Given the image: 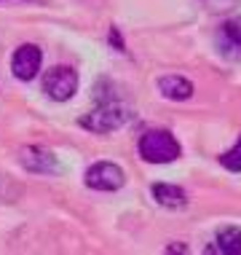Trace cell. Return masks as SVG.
<instances>
[{"label":"cell","mask_w":241,"mask_h":255,"mask_svg":"<svg viewBox=\"0 0 241 255\" xmlns=\"http://www.w3.org/2000/svg\"><path fill=\"white\" fill-rule=\"evenodd\" d=\"M140 156L148 164H171L182 156V145L169 129H150L140 137Z\"/></svg>","instance_id":"1"},{"label":"cell","mask_w":241,"mask_h":255,"mask_svg":"<svg viewBox=\"0 0 241 255\" xmlns=\"http://www.w3.org/2000/svg\"><path fill=\"white\" fill-rule=\"evenodd\" d=\"M129 108L123 105H115V102H107V105L96 108L94 113H88L83 121V129L88 132H96V134H107V132H115V129H121L123 124L129 121Z\"/></svg>","instance_id":"2"},{"label":"cell","mask_w":241,"mask_h":255,"mask_svg":"<svg viewBox=\"0 0 241 255\" xmlns=\"http://www.w3.org/2000/svg\"><path fill=\"white\" fill-rule=\"evenodd\" d=\"M43 92L57 102L70 100L73 94L78 92V73H75V67H67V65L51 67V70L43 75Z\"/></svg>","instance_id":"3"},{"label":"cell","mask_w":241,"mask_h":255,"mask_svg":"<svg viewBox=\"0 0 241 255\" xmlns=\"http://www.w3.org/2000/svg\"><path fill=\"white\" fill-rule=\"evenodd\" d=\"M83 180H86L88 188L110 194V191L123 188V183H126V175H123V169L118 167V164H113V161H96V164H91V167L86 169Z\"/></svg>","instance_id":"4"},{"label":"cell","mask_w":241,"mask_h":255,"mask_svg":"<svg viewBox=\"0 0 241 255\" xmlns=\"http://www.w3.org/2000/svg\"><path fill=\"white\" fill-rule=\"evenodd\" d=\"M40 65H43V51H40L35 43H22L13 51L11 70L19 81H32L40 73Z\"/></svg>","instance_id":"5"},{"label":"cell","mask_w":241,"mask_h":255,"mask_svg":"<svg viewBox=\"0 0 241 255\" xmlns=\"http://www.w3.org/2000/svg\"><path fill=\"white\" fill-rule=\"evenodd\" d=\"M22 167L24 169H30V172H40V175H57L59 172V161H57V156L51 153V150H46V148H24L22 153Z\"/></svg>","instance_id":"6"},{"label":"cell","mask_w":241,"mask_h":255,"mask_svg":"<svg viewBox=\"0 0 241 255\" xmlns=\"http://www.w3.org/2000/svg\"><path fill=\"white\" fill-rule=\"evenodd\" d=\"M158 92L171 102H185L193 97V84L182 75H163L158 78Z\"/></svg>","instance_id":"7"},{"label":"cell","mask_w":241,"mask_h":255,"mask_svg":"<svg viewBox=\"0 0 241 255\" xmlns=\"http://www.w3.org/2000/svg\"><path fill=\"white\" fill-rule=\"evenodd\" d=\"M150 194L161 207H169V210H180V207L188 204V194L180 188V185H169V183H156L150 188Z\"/></svg>","instance_id":"8"},{"label":"cell","mask_w":241,"mask_h":255,"mask_svg":"<svg viewBox=\"0 0 241 255\" xmlns=\"http://www.w3.org/2000/svg\"><path fill=\"white\" fill-rule=\"evenodd\" d=\"M215 253H225V255H241V229L236 226H228L217 234L215 247H209Z\"/></svg>","instance_id":"9"},{"label":"cell","mask_w":241,"mask_h":255,"mask_svg":"<svg viewBox=\"0 0 241 255\" xmlns=\"http://www.w3.org/2000/svg\"><path fill=\"white\" fill-rule=\"evenodd\" d=\"M220 164H223V167L228 169V172H241V134H239L236 145L220 156Z\"/></svg>","instance_id":"10"},{"label":"cell","mask_w":241,"mask_h":255,"mask_svg":"<svg viewBox=\"0 0 241 255\" xmlns=\"http://www.w3.org/2000/svg\"><path fill=\"white\" fill-rule=\"evenodd\" d=\"M223 30H225V35H228L231 43H236L239 49H241V16H233V19H228Z\"/></svg>","instance_id":"11"},{"label":"cell","mask_w":241,"mask_h":255,"mask_svg":"<svg viewBox=\"0 0 241 255\" xmlns=\"http://www.w3.org/2000/svg\"><path fill=\"white\" fill-rule=\"evenodd\" d=\"M212 11H228V8H236L239 0H204Z\"/></svg>","instance_id":"12"},{"label":"cell","mask_w":241,"mask_h":255,"mask_svg":"<svg viewBox=\"0 0 241 255\" xmlns=\"http://www.w3.org/2000/svg\"><path fill=\"white\" fill-rule=\"evenodd\" d=\"M110 43H113V46H118V51H126V46H123V40H121V32L115 30V27L110 30Z\"/></svg>","instance_id":"13"}]
</instances>
